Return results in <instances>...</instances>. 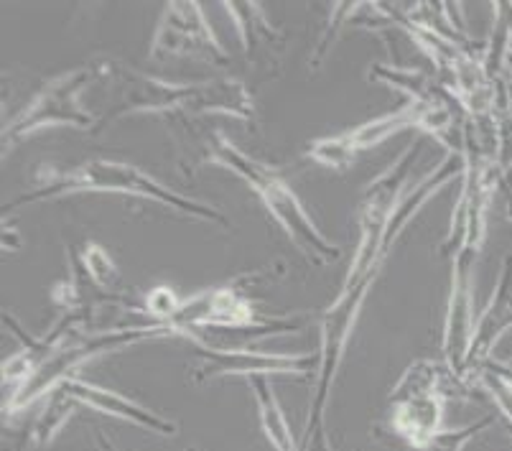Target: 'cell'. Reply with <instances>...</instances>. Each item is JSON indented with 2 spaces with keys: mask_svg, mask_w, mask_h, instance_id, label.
Wrapping results in <instances>:
<instances>
[{
  "mask_svg": "<svg viewBox=\"0 0 512 451\" xmlns=\"http://www.w3.org/2000/svg\"><path fill=\"white\" fill-rule=\"evenodd\" d=\"M95 72V85H105L113 95L107 113L100 118L95 133L105 130L125 115H232L237 120L253 123L258 118L255 97L248 85L237 77H214L207 82L179 85L156 74H148L133 64L110 54H95L87 62Z\"/></svg>",
  "mask_w": 512,
  "mask_h": 451,
  "instance_id": "cell-1",
  "label": "cell"
},
{
  "mask_svg": "<svg viewBox=\"0 0 512 451\" xmlns=\"http://www.w3.org/2000/svg\"><path fill=\"white\" fill-rule=\"evenodd\" d=\"M128 194V197L151 199V202L164 204L179 215L192 217V220L217 225L222 230H232V220L214 204L202 202V199L186 197V194L169 189L164 181H158L148 171L136 164L125 161H113V158H87L82 164L74 166H39L31 176V189L23 197L13 199L6 204V215L11 209L26 207V204L46 202V199L67 197V194Z\"/></svg>",
  "mask_w": 512,
  "mask_h": 451,
  "instance_id": "cell-2",
  "label": "cell"
},
{
  "mask_svg": "<svg viewBox=\"0 0 512 451\" xmlns=\"http://www.w3.org/2000/svg\"><path fill=\"white\" fill-rule=\"evenodd\" d=\"M456 102L451 95L436 97V100H408L406 105H400L398 110L377 118L365 120V123L347 128L334 136L316 138L306 146V158L316 161V164L327 166V169L344 171L355 164L357 156L370 148L380 146L395 133L408 128L421 130L423 136L436 138L449 148V153H462V146L454 143V128H456Z\"/></svg>",
  "mask_w": 512,
  "mask_h": 451,
  "instance_id": "cell-3",
  "label": "cell"
},
{
  "mask_svg": "<svg viewBox=\"0 0 512 451\" xmlns=\"http://www.w3.org/2000/svg\"><path fill=\"white\" fill-rule=\"evenodd\" d=\"M176 337L174 329L169 324H128V327L115 329H100V332H79L77 337L69 339L64 347H59L44 365L39 367V373L29 380V383L18 388L16 393L8 395L6 411L16 413L21 408L34 406L36 401L46 398L49 393L59 388L64 380L77 378V370L87 362L97 360L110 352H120L125 347H136V344L153 342V339H169Z\"/></svg>",
  "mask_w": 512,
  "mask_h": 451,
  "instance_id": "cell-4",
  "label": "cell"
},
{
  "mask_svg": "<svg viewBox=\"0 0 512 451\" xmlns=\"http://www.w3.org/2000/svg\"><path fill=\"white\" fill-rule=\"evenodd\" d=\"M90 85H95V72L90 64L46 79L36 95L3 125V156L16 151L23 141H29L41 130L57 128V125L95 133L100 118L82 100Z\"/></svg>",
  "mask_w": 512,
  "mask_h": 451,
  "instance_id": "cell-5",
  "label": "cell"
},
{
  "mask_svg": "<svg viewBox=\"0 0 512 451\" xmlns=\"http://www.w3.org/2000/svg\"><path fill=\"white\" fill-rule=\"evenodd\" d=\"M423 148V138H416L406 151L395 158L393 164L383 171L380 176L370 181L362 192L360 207H357V230H360V240H357V250L352 255L349 271L344 276L342 286H352L360 278H365L372 268H385V260L380 258L383 250L385 232H388L390 220H393L395 209L406 197V181L411 176L413 164L418 161Z\"/></svg>",
  "mask_w": 512,
  "mask_h": 451,
  "instance_id": "cell-6",
  "label": "cell"
},
{
  "mask_svg": "<svg viewBox=\"0 0 512 451\" xmlns=\"http://www.w3.org/2000/svg\"><path fill=\"white\" fill-rule=\"evenodd\" d=\"M148 57L153 62L194 59V62L217 64V67L230 64V54L209 26L202 3H181V0L169 3L158 18Z\"/></svg>",
  "mask_w": 512,
  "mask_h": 451,
  "instance_id": "cell-7",
  "label": "cell"
},
{
  "mask_svg": "<svg viewBox=\"0 0 512 451\" xmlns=\"http://www.w3.org/2000/svg\"><path fill=\"white\" fill-rule=\"evenodd\" d=\"M194 365L189 367L192 383H209L217 378H276V375H291V378L309 380L316 378L319 370V355L306 352H268V350H209V347H194Z\"/></svg>",
  "mask_w": 512,
  "mask_h": 451,
  "instance_id": "cell-8",
  "label": "cell"
},
{
  "mask_svg": "<svg viewBox=\"0 0 512 451\" xmlns=\"http://www.w3.org/2000/svg\"><path fill=\"white\" fill-rule=\"evenodd\" d=\"M253 192L258 194L263 207L268 209V215L281 225V230L286 232L288 240L296 245V250H301L311 263L332 265L342 258V245L332 243V240L319 230V225H316V222L311 220L309 212H306L299 194L288 187V181L283 179L276 169L268 171V174L255 184Z\"/></svg>",
  "mask_w": 512,
  "mask_h": 451,
  "instance_id": "cell-9",
  "label": "cell"
},
{
  "mask_svg": "<svg viewBox=\"0 0 512 451\" xmlns=\"http://www.w3.org/2000/svg\"><path fill=\"white\" fill-rule=\"evenodd\" d=\"M479 250L459 248L451 258V286L446 299L444 332H441V352L444 362L462 383L464 365H467L469 347H472L474 329H477V306H474V268H477Z\"/></svg>",
  "mask_w": 512,
  "mask_h": 451,
  "instance_id": "cell-10",
  "label": "cell"
},
{
  "mask_svg": "<svg viewBox=\"0 0 512 451\" xmlns=\"http://www.w3.org/2000/svg\"><path fill=\"white\" fill-rule=\"evenodd\" d=\"M512 329V253L505 255L500 268V278H497V286L492 291L490 301L482 309L477 319V329H474L472 347H469L467 365H464L462 373V385H472L474 375L482 370L487 362L492 360V352L500 344V339L505 337Z\"/></svg>",
  "mask_w": 512,
  "mask_h": 451,
  "instance_id": "cell-11",
  "label": "cell"
},
{
  "mask_svg": "<svg viewBox=\"0 0 512 451\" xmlns=\"http://www.w3.org/2000/svg\"><path fill=\"white\" fill-rule=\"evenodd\" d=\"M230 18L235 21L237 36H240L242 54L245 62L263 72L265 77H271L276 67H281L283 49H286V34L276 29L263 11L260 3H245V0H232V3H222Z\"/></svg>",
  "mask_w": 512,
  "mask_h": 451,
  "instance_id": "cell-12",
  "label": "cell"
},
{
  "mask_svg": "<svg viewBox=\"0 0 512 451\" xmlns=\"http://www.w3.org/2000/svg\"><path fill=\"white\" fill-rule=\"evenodd\" d=\"M59 390L74 398L79 406H87L97 413H105V416L120 418V421H128L138 429H146L151 434L158 436H176L179 434V426L169 418H164L161 413H153L151 408L141 406L138 401L128 398V395H120L110 388H102V385L90 383V380L82 378H69L59 385Z\"/></svg>",
  "mask_w": 512,
  "mask_h": 451,
  "instance_id": "cell-13",
  "label": "cell"
},
{
  "mask_svg": "<svg viewBox=\"0 0 512 451\" xmlns=\"http://www.w3.org/2000/svg\"><path fill=\"white\" fill-rule=\"evenodd\" d=\"M449 401V393L423 395L411 401L393 403L390 406V429L398 439L406 441L411 449L423 451L426 444L441 431L444 421V408Z\"/></svg>",
  "mask_w": 512,
  "mask_h": 451,
  "instance_id": "cell-14",
  "label": "cell"
},
{
  "mask_svg": "<svg viewBox=\"0 0 512 451\" xmlns=\"http://www.w3.org/2000/svg\"><path fill=\"white\" fill-rule=\"evenodd\" d=\"M446 380L456 378L444 360L421 357V360L411 362L398 378V383L393 385V390H390V406L411 401V398H423V395L446 393Z\"/></svg>",
  "mask_w": 512,
  "mask_h": 451,
  "instance_id": "cell-15",
  "label": "cell"
},
{
  "mask_svg": "<svg viewBox=\"0 0 512 451\" xmlns=\"http://www.w3.org/2000/svg\"><path fill=\"white\" fill-rule=\"evenodd\" d=\"M367 79H372V82H383V85L403 92V95H408V100H436V97L446 95L444 85H441L436 74H428L416 67L370 64Z\"/></svg>",
  "mask_w": 512,
  "mask_h": 451,
  "instance_id": "cell-16",
  "label": "cell"
},
{
  "mask_svg": "<svg viewBox=\"0 0 512 451\" xmlns=\"http://www.w3.org/2000/svg\"><path fill=\"white\" fill-rule=\"evenodd\" d=\"M248 385L253 390L255 403H258V416L265 439L271 441L276 451H299L296 439L291 434V426H288L286 416H283L281 403H278L276 393H273L271 378H250Z\"/></svg>",
  "mask_w": 512,
  "mask_h": 451,
  "instance_id": "cell-17",
  "label": "cell"
},
{
  "mask_svg": "<svg viewBox=\"0 0 512 451\" xmlns=\"http://www.w3.org/2000/svg\"><path fill=\"white\" fill-rule=\"evenodd\" d=\"M77 406L79 403L74 401V398H69L64 390L57 388L54 393H49L44 411L36 416L34 426H31V434H29L31 446H34V449H44V446H49L51 441L62 434V429L69 423V418L74 416Z\"/></svg>",
  "mask_w": 512,
  "mask_h": 451,
  "instance_id": "cell-18",
  "label": "cell"
},
{
  "mask_svg": "<svg viewBox=\"0 0 512 451\" xmlns=\"http://www.w3.org/2000/svg\"><path fill=\"white\" fill-rule=\"evenodd\" d=\"M82 263H85V271L90 276L92 286L102 288V291H113L120 283V271L115 265L113 255L107 253L100 243H85L82 248Z\"/></svg>",
  "mask_w": 512,
  "mask_h": 451,
  "instance_id": "cell-19",
  "label": "cell"
},
{
  "mask_svg": "<svg viewBox=\"0 0 512 451\" xmlns=\"http://www.w3.org/2000/svg\"><path fill=\"white\" fill-rule=\"evenodd\" d=\"M184 299L176 294L171 286H153L143 299V314L151 319L153 324H171L174 316L179 314Z\"/></svg>",
  "mask_w": 512,
  "mask_h": 451,
  "instance_id": "cell-20",
  "label": "cell"
},
{
  "mask_svg": "<svg viewBox=\"0 0 512 451\" xmlns=\"http://www.w3.org/2000/svg\"><path fill=\"white\" fill-rule=\"evenodd\" d=\"M492 423H495V416H484L479 418L477 423L464 426V429H449V431L441 429L434 439L428 441L423 451H464L469 441H472L477 434H482L484 429H490Z\"/></svg>",
  "mask_w": 512,
  "mask_h": 451,
  "instance_id": "cell-21",
  "label": "cell"
},
{
  "mask_svg": "<svg viewBox=\"0 0 512 451\" xmlns=\"http://www.w3.org/2000/svg\"><path fill=\"white\" fill-rule=\"evenodd\" d=\"M472 385L482 388L484 393L490 395L492 401H495L497 411L512 423V385L502 378L500 373H495L490 365H484L477 375H474Z\"/></svg>",
  "mask_w": 512,
  "mask_h": 451,
  "instance_id": "cell-22",
  "label": "cell"
},
{
  "mask_svg": "<svg viewBox=\"0 0 512 451\" xmlns=\"http://www.w3.org/2000/svg\"><path fill=\"white\" fill-rule=\"evenodd\" d=\"M3 248H6V250H18V248H21L18 232L13 230V227L3 225Z\"/></svg>",
  "mask_w": 512,
  "mask_h": 451,
  "instance_id": "cell-23",
  "label": "cell"
}]
</instances>
